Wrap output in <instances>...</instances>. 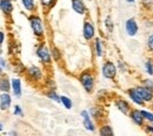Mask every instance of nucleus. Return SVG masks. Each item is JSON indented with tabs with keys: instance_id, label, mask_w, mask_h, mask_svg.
I'll return each instance as SVG.
<instances>
[{
	"instance_id": "f257e3e1",
	"label": "nucleus",
	"mask_w": 153,
	"mask_h": 136,
	"mask_svg": "<svg viewBox=\"0 0 153 136\" xmlns=\"http://www.w3.org/2000/svg\"><path fill=\"white\" fill-rule=\"evenodd\" d=\"M28 24H30V27H31L33 34L38 39H41L45 37V24H44V20L41 19L40 15L31 14L28 17Z\"/></svg>"
},
{
	"instance_id": "f03ea898",
	"label": "nucleus",
	"mask_w": 153,
	"mask_h": 136,
	"mask_svg": "<svg viewBox=\"0 0 153 136\" xmlns=\"http://www.w3.org/2000/svg\"><path fill=\"white\" fill-rule=\"evenodd\" d=\"M79 82L81 83V86L85 89V92L91 94L94 90L96 76H94V74L91 71H84L79 75Z\"/></svg>"
},
{
	"instance_id": "7ed1b4c3",
	"label": "nucleus",
	"mask_w": 153,
	"mask_h": 136,
	"mask_svg": "<svg viewBox=\"0 0 153 136\" xmlns=\"http://www.w3.org/2000/svg\"><path fill=\"white\" fill-rule=\"evenodd\" d=\"M36 54L40 62L45 66H50L52 63V53H51V48L47 47V45L45 43V41L40 42L37 48H36Z\"/></svg>"
},
{
	"instance_id": "20e7f679",
	"label": "nucleus",
	"mask_w": 153,
	"mask_h": 136,
	"mask_svg": "<svg viewBox=\"0 0 153 136\" xmlns=\"http://www.w3.org/2000/svg\"><path fill=\"white\" fill-rule=\"evenodd\" d=\"M24 74L26 75V78H27L28 81H31L33 83H39V82H41L44 80V72H42V69L40 67H38V66H36V65L27 67L25 69Z\"/></svg>"
},
{
	"instance_id": "39448f33",
	"label": "nucleus",
	"mask_w": 153,
	"mask_h": 136,
	"mask_svg": "<svg viewBox=\"0 0 153 136\" xmlns=\"http://www.w3.org/2000/svg\"><path fill=\"white\" fill-rule=\"evenodd\" d=\"M101 74L107 80H114L118 74V68L112 61H105L101 66Z\"/></svg>"
},
{
	"instance_id": "423d86ee",
	"label": "nucleus",
	"mask_w": 153,
	"mask_h": 136,
	"mask_svg": "<svg viewBox=\"0 0 153 136\" xmlns=\"http://www.w3.org/2000/svg\"><path fill=\"white\" fill-rule=\"evenodd\" d=\"M82 37L86 41H92L96 37V27L91 20H85L82 26Z\"/></svg>"
},
{
	"instance_id": "0eeeda50",
	"label": "nucleus",
	"mask_w": 153,
	"mask_h": 136,
	"mask_svg": "<svg viewBox=\"0 0 153 136\" xmlns=\"http://www.w3.org/2000/svg\"><path fill=\"white\" fill-rule=\"evenodd\" d=\"M80 117H81L82 126L85 127V129H86L87 132L94 133V132H96V126H94L93 117L91 116L90 112H88V110H81V112H80Z\"/></svg>"
},
{
	"instance_id": "6e6552de",
	"label": "nucleus",
	"mask_w": 153,
	"mask_h": 136,
	"mask_svg": "<svg viewBox=\"0 0 153 136\" xmlns=\"http://www.w3.org/2000/svg\"><path fill=\"white\" fill-rule=\"evenodd\" d=\"M114 106H115V108H117L121 114H124V115H128L130 112H131V109H132L130 102L126 101V100L123 99V97H118V99H115Z\"/></svg>"
},
{
	"instance_id": "1a4fd4ad",
	"label": "nucleus",
	"mask_w": 153,
	"mask_h": 136,
	"mask_svg": "<svg viewBox=\"0 0 153 136\" xmlns=\"http://www.w3.org/2000/svg\"><path fill=\"white\" fill-rule=\"evenodd\" d=\"M128 116H130L131 121L133 122L135 126H138V127H145V121L146 120H145V117L143 115L141 110H139V109H131Z\"/></svg>"
},
{
	"instance_id": "9d476101",
	"label": "nucleus",
	"mask_w": 153,
	"mask_h": 136,
	"mask_svg": "<svg viewBox=\"0 0 153 136\" xmlns=\"http://www.w3.org/2000/svg\"><path fill=\"white\" fill-rule=\"evenodd\" d=\"M139 92V94L141 95L143 100L145 101V103H152L153 102V90L150 89L149 87H146L145 85H140V86H137L135 87Z\"/></svg>"
},
{
	"instance_id": "9b49d317",
	"label": "nucleus",
	"mask_w": 153,
	"mask_h": 136,
	"mask_svg": "<svg viewBox=\"0 0 153 136\" xmlns=\"http://www.w3.org/2000/svg\"><path fill=\"white\" fill-rule=\"evenodd\" d=\"M125 31H126V34L128 37L137 35V33L139 31V26H138V22L135 21V19L130 18V19H127L125 21Z\"/></svg>"
},
{
	"instance_id": "f8f14e48",
	"label": "nucleus",
	"mask_w": 153,
	"mask_h": 136,
	"mask_svg": "<svg viewBox=\"0 0 153 136\" xmlns=\"http://www.w3.org/2000/svg\"><path fill=\"white\" fill-rule=\"evenodd\" d=\"M126 93H127V95H128V99H131V101H132L133 103L138 104V106H144V104H145V101L143 100V97L139 94V92H138V89H137L135 87L128 88Z\"/></svg>"
},
{
	"instance_id": "ddd939ff",
	"label": "nucleus",
	"mask_w": 153,
	"mask_h": 136,
	"mask_svg": "<svg viewBox=\"0 0 153 136\" xmlns=\"http://www.w3.org/2000/svg\"><path fill=\"white\" fill-rule=\"evenodd\" d=\"M11 92L13 94V96L19 99L22 94V88H21V80L19 78L11 79Z\"/></svg>"
},
{
	"instance_id": "4468645a",
	"label": "nucleus",
	"mask_w": 153,
	"mask_h": 136,
	"mask_svg": "<svg viewBox=\"0 0 153 136\" xmlns=\"http://www.w3.org/2000/svg\"><path fill=\"white\" fill-rule=\"evenodd\" d=\"M0 8L5 17H10L14 10L13 0H0Z\"/></svg>"
},
{
	"instance_id": "2eb2a0df",
	"label": "nucleus",
	"mask_w": 153,
	"mask_h": 136,
	"mask_svg": "<svg viewBox=\"0 0 153 136\" xmlns=\"http://www.w3.org/2000/svg\"><path fill=\"white\" fill-rule=\"evenodd\" d=\"M71 6H72V10L79 15H84L87 12L84 0H71Z\"/></svg>"
},
{
	"instance_id": "dca6fc26",
	"label": "nucleus",
	"mask_w": 153,
	"mask_h": 136,
	"mask_svg": "<svg viewBox=\"0 0 153 136\" xmlns=\"http://www.w3.org/2000/svg\"><path fill=\"white\" fill-rule=\"evenodd\" d=\"M12 104V97L10 95V93H1L0 95V108L2 112L8 110Z\"/></svg>"
},
{
	"instance_id": "f3484780",
	"label": "nucleus",
	"mask_w": 153,
	"mask_h": 136,
	"mask_svg": "<svg viewBox=\"0 0 153 136\" xmlns=\"http://www.w3.org/2000/svg\"><path fill=\"white\" fill-rule=\"evenodd\" d=\"M93 47H94V53L98 58H102L104 57V42L100 38H96L93 42Z\"/></svg>"
},
{
	"instance_id": "a211bd4d",
	"label": "nucleus",
	"mask_w": 153,
	"mask_h": 136,
	"mask_svg": "<svg viewBox=\"0 0 153 136\" xmlns=\"http://www.w3.org/2000/svg\"><path fill=\"white\" fill-rule=\"evenodd\" d=\"M0 90L1 93H8L11 90V80L5 75H2L0 80Z\"/></svg>"
},
{
	"instance_id": "6ab92c4d",
	"label": "nucleus",
	"mask_w": 153,
	"mask_h": 136,
	"mask_svg": "<svg viewBox=\"0 0 153 136\" xmlns=\"http://www.w3.org/2000/svg\"><path fill=\"white\" fill-rule=\"evenodd\" d=\"M99 134H100V136H113L114 135V132H113L112 127L108 123H105V124L100 126Z\"/></svg>"
},
{
	"instance_id": "aec40b11",
	"label": "nucleus",
	"mask_w": 153,
	"mask_h": 136,
	"mask_svg": "<svg viewBox=\"0 0 153 136\" xmlns=\"http://www.w3.org/2000/svg\"><path fill=\"white\" fill-rule=\"evenodd\" d=\"M88 112H90L91 116L93 117L94 120H101V117H102V115H104V110H102V108H101V107H98V106L92 107Z\"/></svg>"
},
{
	"instance_id": "412c9836",
	"label": "nucleus",
	"mask_w": 153,
	"mask_h": 136,
	"mask_svg": "<svg viewBox=\"0 0 153 136\" xmlns=\"http://www.w3.org/2000/svg\"><path fill=\"white\" fill-rule=\"evenodd\" d=\"M21 1V5L24 7L25 11L27 12H33L36 10V2L34 0H20Z\"/></svg>"
},
{
	"instance_id": "4be33fe9",
	"label": "nucleus",
	"mask_w": 153,
	"mask_h": 136,
	"mask_svg": "<svg viewBox=\"0 0 153 136\" xmlns=\"http://www.w3.org/2000/svg\"><path fill=\"white\" fill-rule=\"evenodd\" d=\"M51 53H52V58L56 62H60L61 59H62V53L60 52V49L56 47V46H52L51 47Z\"/></svg>"
},
{
	"instance_id": "5701e85b",
	"label": "nucleus",
	"mask_w": 153,
	"mask_h": 136,
	"mask_svg": "<svg viewBox=\"0 0 153 136\" xmlns=\"http://www.w3.org/2000/svg\"><path fill=\"white\" fill-rule=\"evenodd\" d=\"M44 11H50L57 2V0H39Z\"/></svg>"
},
{
	"instance_id": "b1692460",
	"label": "nucleus",
	"mask_w": 153,
	"mask_h": 136,
	"mask_svg": "<svg viewBox=\"0 0 153 136\" xmlns=\"http://www.w3.org/2000/svg\"><path fill=\"white\" fill-rule=\"evenodd\" d=\"M60 103H61L66 109H72V107H73L72 100L68 96H66V95H61V96H60Z\"/></svg>"
},
{
	"instance_id": "393cba45",
	"label": "nucleus",
	"mask_w": 153,
	"mask_h": 136,
	"mask_svg": "<svg viewBox=\"0 0 153 136\" xmlns=\"http://www.w3.org/2000/svg\"><path fill=\"white\" fill-rule=\"evenodd\" d=\"M46 96L48 97L50 100L57 102V103H60V95H58L56 89H48V90L46 92Z\"/></svg>"
},
{
	"instance_id": "a878e982",
	"label": "nucleus",
	"mask_w": 153,
	"mask_h": 136,
	"mask_svg": "<svg viewBox=\"0 0 153 136\" xmlns=\"http://www.w3.org/2000/svg\"><path fill=\"white\" fill-rule=\"evenodd\" d=\"M145 72L150 76H153V61L151 59H147L145 61Z\"/></svg>"
},
{
	"instance_id": "bb28decb",
	"label": "nucleus",
	"mask_w": 153,
	"mask_h": 136,
	"mask_svg": "<svg viewBox=\"0 0 153 136\" xmlns=\"http://www.w3.org/2000/svg\"><path fill=\"white\" fill-rule=\"evenodd\" d=\"M105 27H106V29H107L108 33H112L113 32L114 25H113V20H112V18L110 15H107L106 19H105Z\"/></svg>"
},
{
	"instance_id": "cd10ccee",
	"label": "nucleus",
	"mask_w": 153,
	"mask_h": 136,
	"mask_svg": "<svg viewBox=\"0 0 153 136\" xmlns=\"http://www.w3.org/2000/svg\"><path fill=\"white\" fill-rule=\"evenodd\" d=\"M13 114L16 116H24V112H22V108L20 107L19 104H16L13 107Z\"/></svg>"
},
{
	"instance_id": "c85d7f7f",
	"label": "nucleus",
	"mask_w": 153,
	"mask_h": 136,
	"mask_svg": "<svg viewBox=\"0 0 153 136\" xmlns=\"http://www.w3.org/2000/svg\"><path fill=\"white\" fill-rule=\"evenodd\" d=\"M45 83H46L47 89H56V83H54V81L52 79H47L45 81Z\"/></svg>"
},
{
	"instance_id": "c756f323",
	"label": "nucleus",
	"mask_w": 153,
	"mask_h": 136,
	"mask_svg": "<svg viewBox=\"0 0 153 136\" xmlns=\"http://www.w3.org/2000/svg\"><path fill=\"white\" fill-rule=\"evenodd\" d=\"M143 85H145L146 87H149L150 89L153 90V80L152 79H144L143 80Z\"/></svg>"
},
{
	"instance_id": "7c9ffc66",
	"label": "nucleus",
	"mask_w": 153,
	"mask_h": 136,
	"mask_svg": "<svg viewBox=\"0 0 153 136\" xmlns=\"http://www.w3.org/2000/svg\"><path fill=\"white\" fill-rule=\"evenodd\" d=\"M147 48L150 49L151 53H153V34H151L147 39Z\"/></svg>"
},
{
	"instance_id": "2f4dec72",
	"label": "nucleus",
	"mask_w": 153,
	"mask_h": 136,
	"mask_svg": "<svg viewBox=\"0 0 153 136\" xmlns=\"http://www.w3.org/2000/svg\"><path fill=\"white\" fill-rule=\"evenodd\" d=\"M141 2H143V6L146 8H150L153 6V0H141Z\"/></svg>"
},
{
	"instance_id": "473e14b6",
	"label": "nucleus",
	"mask_w": 153,
	"mask_h": 136,
	"mask_svg": "<svg viewBox=\"0 0 153 136\" xmlns=\"http://www.w3.org/2000/svg\"><path fill=\"white\" fill-rule=\"evenodd\" d=\"M0 68H1V72H4L6 68H7V63H6V60L2 58H0Z\"/></svg>"
},
{
	"instance_id": "72a5a7b5",
	"label": "nucleus",
	"mask_w": 153,
	"mask_h": 136,
	"mask_svg": "<svg viewBox=\"0 0 153 136\" xmlns=\"http://www.w3.org/2000/svg\"><path fill=\"white\" fill-rule=\"evenodd\" d=\"M144 130H145V133H147V134H151L153 135V124H149V126H145V128H144Z\"/></svg>"
},
{
	"instance_id": "f704fd0d",
	"label": "nucleus",
	"mask_w": 153,
	"mask_h": 136,
	"mask_svg": "<svg viewBox=\"0 0 153 136\" xmlns=\"http://www.w3.org/2000/svg\"><path fill=\"white\" fill-rule=\"evenodd\" d=\"M4 42H5V33L1 31V32H0V43L2 45Z\"/></svg>"
},
{
	"instance_id": "c9c22d12",
	"label": "nucleus",
	"mask_w": 153,
	"mask_h": 136,
	"mask_svg": "<svg viewBox=\"0 0 153 136\" xmlns=\"http://www.w3.org/2000/svg\"><path fill=\"white\" fill-rule=\"evenodd\" d=\"M0 126H1V127H0V129H1V130H4V122H1V124H0Z\"/></svg>"
},
{
	"instance_id": "e433bc0d",
	"label": "nucleus",
	"mask_w": 153,
	"mask_h": 136,
	"mask_svg": "<svg viewBox=\"0 0 153 136\" xmlns=\"http://www.w3.org/2000/svg\"><path fill=\"white\" fill-rule=\"evenodd\" d=\"M126 1H127V2H130V4H132V2H134L135 0H126Z\"/></svg>"
}]
</instances>
